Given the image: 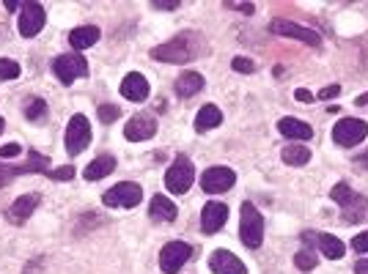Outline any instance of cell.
Wrapping results in <instances>:
<instances>
[{
  "label": "cell",
  "mask_w": 368,
  "mask_h": 274,
  "mask_svg": "<svg viewBox=\"0 0 368 274\" xmlns=\"http://www.w3.org/2000/svg\"><path fill=\"white\" fill-rule=\"evenodd\" d=\"M239 239L247 249H259L261 242H264V217L261 212L245 200L242 203V217H239Z\"/></svg>",
  "instance_id": "1"
},
{
  "label": "cell",
  "mask_w": 368,
  "mask_h": 274,
  "mask_svg": "<svg viewBox=\"0 0 368 274\" xmlns=\"http://www.w3.org/2000/svg\"><path fill=\"white\" fill-rule=\"evenodd\" d=\"M196 55H198V47H193L190 36H176V39H170V41L151 50V58L163 63H187Z\"/></svg>",
  "instance_id": "2"
},
{
  "label": "cell",
  "mask_w": 368,
  "mask_h": 274,
  "mask_svg": "<svg viewBox=\"0 0 368 274\" xmlns=\"http://www.w3.org/2000/svg\"><path fill=\"white\" fill-rule=\"evenodd\" d=\"M193 181H196V167H193V162H190L184 153L176 156L173 165L168 167V173H165L168 192H173V195H187L190 186H193Z\"/></svg>",
  "instance_id": "3"
},
{
  "label": "cell",
  "mask_w": 368,
  "mask_h": 274,
  "mask_svg": "<svg viewBox=\"0 0 368 274\" xmlns=\"http://www.w3.org/2000/svg\"><path fill=\"white\" fill-rule=\"evenodd\" d=\"M140 200H143V189H140V184L135 181L116 184V186H110L102 195V203L110 206V209H135Z\"/></svg>",
  "instance_id": "4"
},
{
  "label": "cell",
  "mask_w": 368,
  "mask_h": 274,
  "mask_svg": "<svg viewBox=\"0 0 368 274\" xmlns=\"http://www.w3.org/2000/svg\"><path fill=\"white\" fill-rule=\"evenodd\" d=\"M53 74H55L64 85H71L74 80H80V77L88 74V61H86L83 55H77V53L58 55V58L53 61Z\"/></svg>",
  "instance_id": "5"
},
{
  "label": "cell",
  "mask_w": 368,
  "mask_h": 274,
  "mask_svg": "<svg viewBox=\"0 0 368 274\" xmlns=\"http://www.w3.org/2000/svg\"><path fill=\"white\" fill-rule=\"evenodd\" d=\"M368 137V123L360 118H341L333 126V140L343 149H352Z\"/></svg>",
  "instance_id": "6"
},
{
  "label": "cell",
  "mask_w": 368,
  "mask_h": 274,
  "mask_svg": "<svg viewBox=\"0 0 368 274\" xmlns=\"http://www.w3.org/2000/svg\"><path fill=\"white\" fill-rule=\"evenodd\" d=\"M91 143V123L83 113L71 116V121L67 126V151L71 156H77L80 151H86Z\"/></svg>",
  "instance_id": "7"
},
{
  "label": "cell",
  "mask_w": 368,
  "mask_h": 274,
  "mask_svg": "<svg viewBox=\"0 0 368 274\" xmlns=\"http://www.w3.org/2000/svg\"><path fill=\"white\" fill-rule=\"evenodd\" d=\"M193 247L187 242H168L160 252V269L165 274H176L184 269V263L190 261Z\"/></svg>",
  "instance_id": "8"
},
{
  "label": "cell",
  "mask_w": 368,
  "mask_h": 274,
  "mask_svg": "<svg viewBox=\"0 0 368 274\" xmlns=\"http://www.w3.org/2000/svg\"><path fill=\"white\" fill-rule=\"evenodd\" d=\"M44 22H47V14H44V6L41 3H22V8H20V36H25V39H34L41 33L44 28Z\"/></svg>",
  "instance_id": "9"
},
{
  "label": "cell",
  "mask_w": 368,
  "mask_h": 274,
  "mask_svg": "<svg viewBox=\"0 0 368 274\" xmlns=\"http://www.w3.org/2000/svg\"><path fill=\"white\" fill-rule=\"evenodd\" d=\"M269 31L278 33V36H286V39H297V41L308 44V47H319V44H322V36L313 31V28L297 25V22H292V20H275V22L269 25Z\"/></svg>",
  "instance_id": "10"
},
{
  "label": "cell",
  "mask_w": 368,
  "mask_h": 274,
  "mask_svg": "<svg viewBox=\"0 0 368 274\" xmlns=\"http://www.w3.org/2000/svg\"><path fill=\"white\" fill-rule=\"evenodd\" d=\"M22 173H50V162L47 156L31 151L25 165H17V167H8V165H0V189L8 181H14V176H22Z\"/></svg>",
  "instance_id": "11"
},
{
  "label": "cell",
  "mask_w": 368,
  "mask_h": 274,
  "mask_svg": "<svg viewBox=\"0 0 368 274\" xmlns=\"http://www.w3.org/2000/svg\"><path fill=\"white\" fill-rule=\"evenodd\" d=\"M236 181V173L231 167H209L201 176V186L206 195H220V192H229Z\"/></svg>",
  "instance_id": "12"
},
{
  "label": "cell",
  "mask_w": 368,
  "mask_h": 274,
  "mask_svg": "<svg viewBox=\"0 0 368 274\" xmlns=\"http://www.w3.org/2000/svg\"><path fill=\"white\" fill-rule=\"evenodd\" d=\"M39 200H41L39 192L20 195V198L6 209V219H8L11 225H22V222H28V217H31V214L36 212V206H39Z\"/></svg>",
  "instance_id": "13"
},
{
  "label": "cell",
  "mask_w": 368,
  "mask_h": 274,
  "mask_svg": "<svg viewBox=\"0 0 368 274\" xmlns=\"http://www.w3.org/2000/svg\"><path fill=\"white\" fill-rule=\"evenodd\" d=\"M157 135V121L151 118V116H146V113H140V116H132L127 126H124V137L127 140H132V143H140V140H151Z\"/></svg>",
  "instance_id": "14"
},
{
  "label": "cell",
  "mask_w": 368,
  "mask_h": 274,
  "mask_svg": "<svg viewBox=\"0 0 368 274\" xmlns=\"http://www.w3.org/2000/svg\"><path fill=\"white\" fill-rule=\"evenodd\" d=\"M226 222H229V206H226V203L212 200V203L203 206V212H201V231L203 233H217Z\"/></svg>",
  "instance_id": "15"
},
{
  "label": "cell",
  "mask_w": 368,
  "mask_h": 274,
  "mask_svg": "<svg viewBox=\"0 0 368 274\" xmlns=\"http://www.w3.org/2000/svg\"><path fill=\"white\" fill-rule=\"evenodd\" d=\"M209 266L214 274H247V266L229 249H214L209 258Z\"/></svg>",
  "instance_id": "16"
},
{
  "label": "cell",
  "mask_w": 368,
  "mask_h": 274,
  "mask_svg": "<svg viewBox=\"0 0 368 274\" xmlns=\"http://www.w3.org/2000/svg\"><path fill=\"white\" fill-rule=\"evenodd\" d=\"M121 96L130 99V102L149 99V80H146L140 71H130V74L121 80Z\"/></svg>",
  "instance_id": "17"
},
{
  "label": "cell",
  "mask_w": 368,
  "mask_h": 274,
  "mask_svg": "<svg viewBox=\"0 0 368 274\" xmlns=\"http://www.w3.org/2000/svg\"><path fill=\"white\" fill-rule=\"evenodd\" d=\"M278 132L289 140H311L313 137V129L311 123L300 121V118H280L278 121Z\"/></svg>",
  "instance_id": "18"
},
{
  "label": "cell",
  "mask_w": 368,
  "mask_h": 274,
  "mask_svg": "<svg viewBox=\"0 0 368 274\" xmlns=\"http://www.w3.org/2000/svg\"><path fill=\"white\" fill-rule=\"evenodd\" d=\"M116 170V156L113 153H100L88 167H86V181H100V179H104V176H110Z\"/></svg>",
  "instance_id": "19"
},
{
  "label": "cell",
  "mask_w": 368,
  "mask_h": 274,
  "mask_svg": "<svg viewBox=\"0 0 368 274\" xmlns=\"http://www.w3.org/2000/svg\"><path fill=\"white\" fill-rule=\"evenodd\" d=\"M100 36L102 33L97 25H83V28H74L69 33V44H71V50H88L100 41Z\"/></svg>",
  "instance_id": "20"
},
{
  "label": "cell",
  "mask_w": 368,
  "mask_h": 274,
  "mask_svg": "<svg viewBox=\"0 0 368 274\" xmlns=\"http://www.w3.org/2000/svg\"><path fill=\"white\" fill-rule=\"evenodd\" d=\"M176 206L173 200H168L165 195H154L151 198V206H149V217L157 219V222H173L176 219Z\"/></svg>",
  "instance_id": "21"
},
{
  "label": "cell",
  "mask_w": 368,
  "mask_h": 274,
  "mask_svg": "<svg viewBox=\"0 0 368 274\" xmlns=\"http://www.w3.org/2000/svg\"><path fill=\"white\" fill-rule=\"evenodd\" d=\"M203 88V77L198 71H184L179 80H176V96L182 99H190Z\"/></svg>",
  "instance_id": "22"
},
{
  "label": "cell",
  "mask_w": 368,
  "mask_h": 274,
  "mask_svg": "<svg viewBox=\"0 0 368 274\" xmlns=\"http://www.w3.org/2000/svg\"><path fill=\"white\" fill-rule=\"evenodd\" d=\"M343 219L346 222H366L368 219V200L360 195H352L343 203Z\"/></svg>",
  "instance_id": "23"
},
{
  "label": "cell",
  "mask_w": 368,
  "mask_h": 274,
  "mask_svg": "<svg viewBox=\"0 0 368 274\" xmlns=\"http://www.w3.org/2000/svg\"><path fill=\"white\" fill-rule=\"evenodd\" d=\"M220 123H223V113H220V107H214V104H203L201 110H198V116H196V129H198V132L214 129V126H220Z\"/></svg>",
  "instance_id": "24"
},
{
  "label": "cell",
  "mask_w": 368,
  "mask_h": 274,
  "mask_svg": "<svg viewBox=\"0 0 368 274\" xmlns=\"http://www.w3.org/2000/svg\"><path fill=\"white\" fill-rule=\"evenodd\" d=\"M316 244H319V249L330 258V261H338L343 252H346V247L341 239H335L333 233H316Z\"/></svg>",
  "instance_id": "25"
},
{
  "label": "cell",
  "mask_w": 368,
  "mask_h": 274,
  "mask_svg": "<svg viewBox=\"0 0 368 274\" xmlns=\"http://www.w3.org/2000/svg\"><path fill=\"white\" fill-rule=\"evenodd\" d=\"M280 156H283V162H286V165H292V167H302V165H308V162H311V151H308L305 146H300V143L286 146V149L280 151Z\"/></svg>",
  "instance_id": "26"
},
{
  "label": "cell",
  "mask_w": 368,
  "mask_h": 274,
  "mask_svg": "<svg viewBox=\"0 0 368 274\" xmlns=\"http://www.w3.org/2000/svg\"><path fill=\"white\" fill-rule=\"evenodd\" d=\"M25 116H28L31 121H41V118L47 116V102L39 99V96L28 99V102H25Z\"/></svg>",
  "instance_id": "27"
},
{
  "label": "cell",
  "mask_w": 368,
  "mask_h": 274,
  "mask_svg": "<svg viewBox=\"0 0 368 274\" xmlns=\"http://www.w3.org/2000/svg\"><path fill=\"white\" fill-rule=\"evenodd\" d=\"M294 266H297L300 272L316 269V252H313V249H300V252L294 255Z\"/></svg>",
  "instance_id": "28"
},
{
  "label": "cell",
  "mask_w": 368,
  "mask_h": 274,
  "mask_svg": "<svg viewBox=\"0 0 368 274\" xmlns=\"http://www.w3.org/2000/svg\"><path fill=\"white\" fill-rule=\"evenodd\" d=\"M20 77V63L11 58H0V80H17Z\"/></svg>",
  "instance_id": "29"
},
{
  "label": "cell",
  "mask_w": 368,
  "mask_h": 274,
  "mask_svg": "<svg viewBox=\"0 0 368 274\" xmlns=\"http://www.w3.org/2000/svg\"><path fill=\"white\" fill-rule=\"evenodd\" d=\"M97 116H100L102 123H113V121H118L121 107H116V104H102V107H97Z\"/></svg>",
  "instance_id": "30"
},
{
  "label": "cell",
  "mask_w": 368,
  "mask_h": 274,
  "mask_svg": "<svg viewBox=\"0 0 368 274\" xmlns=\"http://www.w3.org/2000/svg\"><path fill=\"white\" fill-rule=\"evenodd\" d=\"M74 173H77V170H74L71 165H64V167H55V170H50L47 176H50L53 181H71V179H74Z\"/></svg>",
  "instance_id": "31"
},
{
  "label": "cell",
  "mask_w": 368,
  "mask_h": 274,
  "mask_svg": "<svg viewBox=\"0 0 368 274\" xmlns=\"http://www.w3.org/2000/svg\"><path fill=\"white\" fill-rule=\"evenodd\" d=\"M231 69L239 71V74H253V71H256V63L250 61V58H234V61H231Z\"/></svg>",
  "instance_id": "32"
},
{
  "label": "cell",
  "mask_w": 368,
  "mask_h": 274,
  "mask_svg": "<svg viewBox=\"0 0 368 274\" xmlns=\"http://www.w3.org/2000/svg\"><path fill=\"white\" fill-rule=\"evenodd\" d=\"M352 249H355V252H368V231L352 239Z\"/></svg>",
  "instance_id": "33"
},
{
  "label": "cell",
  "mask_w": 368,
  "mask_h": 274,
  "mask_svg": "<svg viewBox=\"0 0 368 274\" xmlns=\"http://www.w3.org/2000/svg\"><path fill=\"white\" fill-rule=\"evenodd\" d=\"M226 8H231V11H242V14H247V17L256 11L253 3H226Z\"/></svg>",
  "instance_id": "34"
},
{
  "label": "cell",
  "mask_w": 368,
  "mask_h": 274,
  "mask_svg": "<svg viewBox=\"0 0 368 274\" xmlns=\"http://www.w3.org/2000/svg\"><path fill=\"white\" fill-rule=\"evenodd\" d=\"M20 151H22V149H20L17 143H8V146L0 149V156H3V159H14V156H20Z\"/></svg>",
  "instance_id": "35"
},
{
  "label": "cell",
  "mask_w": 368,
  "mask_h": 274,
  "mask_svg": "<svg viewBox=\"0 0 368 274\" xmlns=\"http://www.w3.org/2000/svg\"><path fill=\"white\" fill-rule=\"evenodd\" d=\"M341 93V85H327V88H322V91L316 93V99H333Z\"/></svg>",
  "instance_id": "36"
},
{
  "label": "cell",
  "mask_w": 368,
  "mask_h": 274,
  "mask_svg": "<svg viewBox=\"0 0 368 274\" xmlns=\"http://www.w3.org/2000/svg\"><path fill=\"white\" fill-rule=\"evenodd\" d=\"M294 96H297L300 102H316V96H313L311 91H305V88H300V91L294 93Z\"/></svg>",
  "instance_id": "37"
},
{
  "label": "cell",
  "mask_w": 368,
  "mask_h": 274,
  "mask_svg": "<svg viewBox=\"0 0 368 274\" xmlns=\"http://www.w3.org/2000/svg\"><path fill=\"white\" fill-rule=\"evenodd\" d=\"M154 8H157V11H176L179 3H154Z\"/></svg>",
  "instance_id": "38"
},
{
  "label": "cell",
  "mask_w": 368,
  "mask_h": 274,
  "mask_svg": "<svg viewBox=\"0 0 368 274\" xmlns=\"http://www.w3.org/2000/svg\"><path fill=\"white\" fill-rule=\"evenodd\" d=\"M355 274H368V261H357L355 263Z\"/></svg>",
  "instance_id": "39"
},
{
  "label": "cell",
  "mask_w": 368,
  "mask_h": 274,
  "mask_svg": "<svg viewBox=\"0 0 368 274\" xmlns=\"http://www.w3.org/2000/svg\"><path fill=\"white\" fill-rule=\"evenodd\" d=\"M3 6H6L8 11H17V8H22V3H17V0H6Z\"/></svg>",
  "instance_id": "40"
},
{
  "label": "cell",
  "mask_w": 368,
  "mask_h": 274,
  "mask_svg": "<svg viewBox=\"0 0 368 274\" xmlns=\"http://www.w3.org/2000/svg\"><path fill=\"white\" fill-rule=\"evenodd\" d=\"M357 165H360V167H366V170H368V151L357 156Z\"/></svg>",
  "instance_id": "41"
},
{
  "label": "cell",
  "mask_w": 368,
  "mask_h": 274,
  "mask_svg": "<svg viewBox=\"0 0 368 274\" xmlns=\"http://www.w3.org/2000/svg\"><path fill=\"white\" fill-rule=\"evenodd\" d=\"M355 104H357V107H360V104H368V93H363V96H357V99H355Z\"/></svg>",
  "instance_id": "42"
},
{
  "label": "cell",
  "mask_w": 368,
  "mask_h": 274,
  "mask_svg": "<svg viewBox=\"0 0 368 274\" xmlns=\"http://www.w3.org/2000/svg\"><path fill=\"white\" fill-rule=\"evenodd\" d=\"M3 126H6V121H3V118H0V135H3Z\"/></svg>",
  "instance_id": "43"
}]
</instances>
